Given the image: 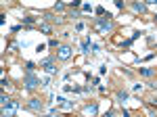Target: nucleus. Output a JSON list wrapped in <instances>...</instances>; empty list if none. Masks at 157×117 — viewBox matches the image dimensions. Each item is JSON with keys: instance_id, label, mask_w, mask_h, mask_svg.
<instances>
[{"instance_id": "nucleus-1", "label": "nucleus", "mask_w": 157, "mask_h": 117, "mask_svg": "<svg viewBox=\"0 0 157 117\" xmlns=\"http://www.w3.org/2000/svg\"><path fill=\"white\" fill-rule=\"evenodd\" d=\"M94 27H97V32H101V34H107V32L113 29V23H111V19H107V17H97L94 19Z\"/></svg>"}, {"instance_id": "nucleus-2", "label": "nucleus", "mask_w": 157, "mask_h": 117, "mask_svg": "<svg viewBox=\"0 0 157 117\" xmlns=\"http://www.w3.org/2000/svg\"><path fill=\"white\" fill-rule=\"evenodd\" d=\"M23 84H25V88H27V90H36L38 86H42V84H40V77H36L34 73H25Z\"/></svg>"}, {"instance_id": "nucleus-3", "label": "nucleus", "mask_w": 157, "mask_h": 117, "mask_svg": "<svg viewBox=\"0 0 157 117\" xmlns=\"http://www.w3.org/2000/svg\"><path fill=\"white\" fill-rule=\"evenodd\" d=\"M40 67L46 71L48 75H55V73H59V67H55V58L48 57V58H44L42 63H40Z\"/></svg>"}, {"instance_id": "nucleus-4", "label": "nucleus", "mask_w": 157, "mask_h": 117, "mask_svg": "<svg viewBox=\"0 0 157 117\" xmlns=\"http://www.w3.org/2000/svg\"><path fill=\"white\" fill-rule=\"evenodd\" d=\"M17 109H19V103L17 100H11L6 107H2V117H13Z\"/></svg>"}, {"instance_id": "nucleus-5", "label": "nucleus", "mask_w": 157, "mask_h": 117, "mask_svg": "<svg viewBox=\"0 0 157 117\" xmlns=\"http://www.w3.org/2000/svg\"><path fill=\"white\" fill-rule=\"evenodd\" d=\"M71 46H67V44H63V46H59V50H57V58H61V61H67V58H71Z\"/></svg>"}, {"instance_id": "nucleus-6", "label": "nucleus", "mask_w": 157, "mask_h": 117, "mask_svg": "<svg viewBox=\"0 0 157 117\" xmlns=\"http://www.w3.org/2000/svg\"><path fill=\"white\" fill-rule=\"evenodd\" d=\"M27 109H29V111H36V113H40V111L44 109V105H42V100H38V98H32V100L27 103Z\"/></svg>"}, {"instance_id": "nucleus-7", "label": "nucleus", "mask_w": 157, "mask_h": 117, "mask_svg": "<svg viewBox=\"0 0 157 117\" xmlns=\"http://www.w3.org/2000/svg\"><path fill=\"white\" fill-rule=\"evenodd\" d=\"M90 46H92L90 38H84V40H82V52H90Z\"/></svg>"}, {"instance_id": "nucleus-8", "label": "nucleus", "mask_w": 157, "mask_h": 117, "mask_svg": "<svg viewBox=\"0 0 157 117\" xmlns=\"http://www.w3.org/2000/svg\"><path fill=\"white\" fill-rule=\"evenodd\" d=\"M132 9H134L136 13H145V11H147V4H143V2H134Z\"/></svg>"}, {"instance_id": "nucleus-9", "label": "nucleus", "mask_w": 157, "mask_h": 117, "mask_svg": "<svg viewBox=\"0 0 157 117\" xmlns=\"http://www.w3.org/2000/svg\"><path fill=\"white\" fill-rule=\"evenodd\" d=\"M140 75H145V77H153V75H155V71L149 69V67H140Z\"/></svg>"}, {"instance_id": "nucleus-10", "label": "nucleus", "mask_w": 157, "mask_h": 117, "mask_svg": "<svg viewBox=\"0 0 157 117\" xmlns=\"http://www.w3.org/2000/svg\"><path fill=\"white\" fill-rule=\"evenodd\" d=\"M9 103H11V98H9L6 94H2V96H0V105H2V107H6Z\"/></svg>"}, {"instance_id": "nucleus-11", "label": "nucleus", "mask_w": 157, "mask_h": 117, "mask_svg": "<svg viewBox=\"0 0 157 117\" xmlns=\"http://www.w3.org/2000/svg\"><path fill=\"white\" fill-rule=\"evenodd\" d=\"M117 100H120V103H124V100H128V92H117Z\"/></svg>"}, {"instance_id": "nucleus-12", "label": "nucleus", "mask_w": 157, "mask_h": 117, "mask_svg": "<svg viewBox=\"0 0 157 117\" xmlns=\"http://www.w3.org/2000/svg\"><path fill=\"white\" fill-rule=\"evenodd\" d=\"M34 69H36L34 63H25V71H27V73H34Z\"/></svg>"}, {"instance_id": "nucleus-13", "label": "nucleus", "mask_w": 157, "mask_h": 117, "mask_svg": "<svg viewBox=\"0 0 157 117\" xmlns=\"http://www.w3.org/2000/svg\"><path fill=\"white\" fill-rule=\"evenodd\" d=\"M44 19H48V21H57V23H61V21H63L61 17H52V15H44Z\"/></svg>"}, {"instance_id": "nucleus-14", "label": "nucleus", "mask_w": 157, "mask_h": 117, "mask_svg": "<svg viewBox=\"0 0 157 117\" xmlns=\"http://www.w3.org/2000/svg\"><path fill=\"white\" fill-rule=\"evenodd\" d=\"M40 29H42V32H44V34H52V29H50V25H40Z\"/></svg>"}, {"instance_id": "nucleus-15", "label": "nucleus", "mask_w": 157, "mask_h": 117, "mask_svg": "<svg viewBox=\"0 0 157 117\" xmlns=\"http://www.w3.org/2000/svg\"><path fill=\"white\" fill-rule=\"evenodd\" d=\"M86 113H97V105H90V107H86Z\"/></svg>"}, {"instance_id": "nucleus-16", "label": "nucleus", "mask_w": 157, "mask_h": 117, "mask_svg": "<svg viewBox=\"0 0 157 117\" xmlns=\"http://www.w3.org/2000/svg\"><path fill=\"white\" fill-rule=\"evenodd\" d=\"M55 11H65V4H63V2H57V4H55Z\"/></svg>"}, {"instance_id": "nucleus-17", "label": "nucleus", "mask_w": 157, "mask_h": 117, "mask_svg": "<svg viewBox=\"0 0 157 117\" xmlns=\"http://www.w3.org/2000/svg\"><path fill=\"white\" fill-rule=\"evenodd\" d=\"M23 23H27V25H32V23H34V17H23Z\"/></svg>"}, {"instance_id": "nucleus-18", "label": "nucleus", "mask_w": 157, "mask_h": 117, "mask_svg": "<svg viewBox=\"0 0 157 117\" xmlns=\"http://www.w3.org/2000/svg\"><path fill=\"white\" fill-rule=\"evenodd\" d=\"M44 117H55V113H48V115H44Z\"/></svg>"}]
</instances>
